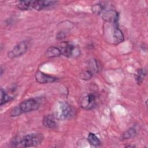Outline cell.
Wrapping results in <instances>:
<instances>
[{"instance_id":"6da1fadb","label":"cell","mask_w":148,"mask_h":148,"mask_svg":"<svg viewBox=\"0 0 148 148\" xmlns=\"http://www.w3.org/2000/svg\"><path fill=\"white\" fill-rule=\"evenodd\" d=\"M43 139L41 134H31L21 138H17L12 142V147H27L36 146L39 145Z\"/></svg>"},{"instance_id":"7a4b0ae2","label":"cell","mask_w":148,"mask_h":148,"mask_svg":"<svg viewBox=\"0 0 148 148\" xmlns=\"http://www.w3.org/2000/svg\"><path fill=\"white\" fill-rule=\"evenodd\" d=\"M73 115V110L72 107L66 102H59L54 111V116L57 119L65 120L70 118Z\"/></svg>"},{"instance_id":"3957f363","label":"cell","mask_w":148,"mask_h":148,"mask_svg":"<svg viewBox=\"0 0 148 148\" xmlns=\"http://www.w3.org/2000/svg\"><path fill=\"white\" fill-rule=\"evenodd\" d=\"M97 103V97L94 92H88L83 95L79 100L81 108L86 110H90L95 108Z\"/></svg>"},{"instance_id":"277c9868","label":"cell","mask_w":148,"mask_h":148,"mask_svg":"<svg viewBox=\"0 0 148 148\" xmlns=\"http://www.w3.org/2000/svg\"><path fill=\"white\" fill-rule=\"evenodd\" d=\"M61 54L67 57L78 56L80 53L79 49L74 45L68 42H64L61 46Z\"/></svg>"},{"instance_id":"5b68a950","label":"cell","mask_w":148,"mask_h":148,"mask_svg":"<svg viewBox=\"0 0 148 148\" xmlns=\"http://www.w3.org/2000/svg\"><path fill=\"white\" fill-rule=\"evenodd\" d=\"M28 48L27 43L25 41H22L17 43L8 54L9 58H16L23 55Z\"/></svg>"},{"instance_id":"8992f818","label":"cell","mask_w":148,"mask_h":148,"mask_svg":"<svg viewBox=\"0 0 148 148\" xmlns=\"http://www.w3.org/2000/svg\"><path fill=\"white\" fill-rule=\"evenodd\" d=\"M39 106L38 102L35 99L30 98L25 100L19 105L18 107L21 113H27L36 110Z\"/></svg>"},{"instance_id":"52a82bcc","label":"cell","mask_w":148,"mask_h":148,"mask_svg":"<svg viewBox=\"0 0 148 148\" xmlns=\"http://www.w3.org/2000/svg\"><path fill=\"white\" fill-rule=\"evenodd\" d=\"M35 77L37 82L42 84L53 83L57 80L56 77L47 75L41 71H37L35 74Z\"/></svg>"},{"instance_id":"ba28073f","label":"cell","mask_w":148,"mask_h":148,"mask_svg":"<svg viewBox=\"0 0 148 148\" xmlns=\"http://www.w3.org/2000/svg\"><path fill=\"white\" fill-rule=\"evenodd\" d=\"M102 17L106 22L116 24L118 20V14L114 10H108L103 13Z\"/></svg>"},{"instance_id":"9c48e42d","label":"cell","mask_w":148,"mask_h":148,"mask_svg":"<svg viewBox=\"0 0 148 148\" xmlns=\"http://www.w3.org/2000/svg\"><path fill=\"white\" fill-rule=\"evenodd\" d=\"M55 1H32V8L36 10H40L54 5Z\"/></svg>"},{"instance_id":"30bf717a","label":"cell","mask_w":148,"mask_h":148,"mask_svg":"<svg viewBox=\"0 0 148 148\" xmlns=\"http://www.w3.org/2000/svg\"><path fill=\"white\" fill-rule=\"evenodd\" d=\"M43 125L49 129H54L57 127L56 117L53 115L45 116L42 121Z\"/></svg>"},{"instance_id":"8fae6325","label":"cell","mask_w":148,"mask_h":148,"mask_svg":"<svg viewBox=\"0 0 148 148\" xmlns=\"http://www.w3.org/2000/svg\"><path fill=\"white\" fill-rule=\"evenodd\" d=\"M113 38L114 40V43L116 45H117L123 42L124 40V35L122 31L116 25L114 27L113 30Z\"/></svg>"},{"instance_id":"7c38bea8","label":"cell","mask_w":148,"mask_h":148,"mask_svg":"<svg viewBox=\"0 0 148 148\" xmlns=\"http://www.w3.org/2000/svg\"><path fill=\"white\" fill-rule=\"evenodd\" d=\"M61 54L60 49L55 46L49 47L46 51V56L48 58H53L60 56Z\"/></svg>"},{"instance_id":"4fadbf2b","label":"cell","mask_w":148,"mask_h":148,"mask_svg":"<svg viewBox=\"0 0 148 148\" xmlns=\"http://www.w3.org/2000/svg\"><path fill=\"white\" fill-rule=\"evenodd\" d=\"M17 6L20 10H28L32 8V1H20L17 3Z\"/></svg>"},{"instance_id":"5bb4252c","label":"cell","mask_w":148,"mask_h":148,"mask_svg":"<svg viewBox=\"0 0 148 148\" xmlns=\"http://www.w3.org/2000/svg\"><path fill=\"white\" fill-rule=\"evenodd\" d=\"M87 140L88 142L92 146H97L101 145V141L99 139L94 133H89Z\"/></svg>"},{"instance_id":"9a60e30c","label":"cell","mask_w":148,"mask_h":148,"mask_svg":"<svg viewBox=\"0 0 148 148\" xmlns=\"http://www.w3.org/2000/svg\"><path fill=\"white\" fill-rule=\"evenodd\" d=\"M146 72L145 69H139L137 71L136 73V80L138 84H140L142 83L146 76Z\"/></svg>"},{"instance_id":"2e32d148","label":"cell","mask_w":148,"mask_h":148,"mask_svg":"<svg viewBox=\"0 0 148 148\" xmlns=\"http://www.w3.org/2000/svg\"><path fill=\"white\" fill-rule=\"evenodd\" d=\"M135 134H136V130L134 128H131L122 134L121 138L123 140L128 139L134 136Z\"/></svg>"},{"instance_id":"e0dca14e","label":"cell","mask_w":148,"mask_h":148,"mask_svg":"<svg viewBox=\"0 0 148 148\" xmlns=\"http://www.w3.org/2000/svg\"><path fill=\"white\" fill-rule=\"evenodd\" d=\"M93 76V73L92 71H91L90 69H85L81 72L80 73V77L85 80H90Z\"/></svg>"},{"instance_id":"ac0fdd59","label":"cell","mask_w":148,"mask_h":148,"mask_svg":"<svg viewBox=\"0 0 148 148\" xmlns=\"http://www.w3.org/2000/svg\"><path fill=\"white\" fill-rule=\"evenodd\" d=\"M12 99V97H10L2 88L1 89V105L8 102Z\"/></svg>"},{"instance_id":"d6986e66","label":"cell","mask_w":148,"mask_h":148,"mask_svg":"<svg viewBox=\"0 0 148 148\" xmlns=\"http://www.w3.org/2000/svg\"><path fill=\"white\" fill-rule=\"evenodd\" d=\"M103 6L101 4H95L92 7V10L96 14H99L102 11Z\"/></svg>"},{"instance_id":"ffe728a7","label":"cell","mask_w":148,"mask_h":148,"mask_svg":"<svg viewBox=\"0 0 148 148\" xmlns=\"http://www.w3.org/2000/svg\"><path fill=\"white\" fill-rule=\"evenodd\" d=\"M22 113L20 111L19 107L17 106L14 108L10 112V116H19L20 114H21Z\"/></svg>"}]
</instances>
